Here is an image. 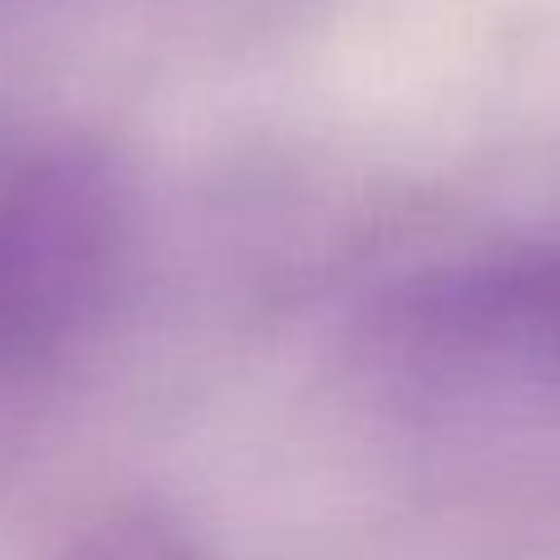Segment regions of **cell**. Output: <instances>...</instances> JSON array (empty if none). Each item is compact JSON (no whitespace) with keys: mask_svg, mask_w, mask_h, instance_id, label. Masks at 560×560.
<instances>
[{"mask_svg":"<svg viewBox=\"0 0 560 560\" xmlns=\"http://www.w3.org/2000/svg\"><path fill=\"white\" fill-rule=\"evenodd\" d=\"M128 236V183L94 148H45L0 177V378L45 369L104 315Z\"/></svg>","mask_w":560,"mask_h":560,"instance_id":"6da1fadb","label":"cell"},{"mask_svg":"<svg viewBox=\"0 0 560 560\" xmlns=\"http://www.w3.org/2000/svg\"><path fill=\"white\" fill-rule=\"evenodd\" d=\"M388 329L428 354L497 359L560 378V242L472 256L408 280L388 305Z\"/></svg>","mask_w":560,"mask_h":560,"instance_id":"7a4b0ae2","label":"cell"},{"mask_svg":"<svg viewBox=\"0 0 560 560\" xmlns=\"http://www.w3.org/2000/svg\"><path fill=\"white\" fill-rule=\"evenodd\" d=\"M65 560H207L197 536L158 506H124L94 522Z\"/></svg>","mask_w":560,"mask_h":560,"instance_id":"3957f363","label":"cell"}]
</instances>
